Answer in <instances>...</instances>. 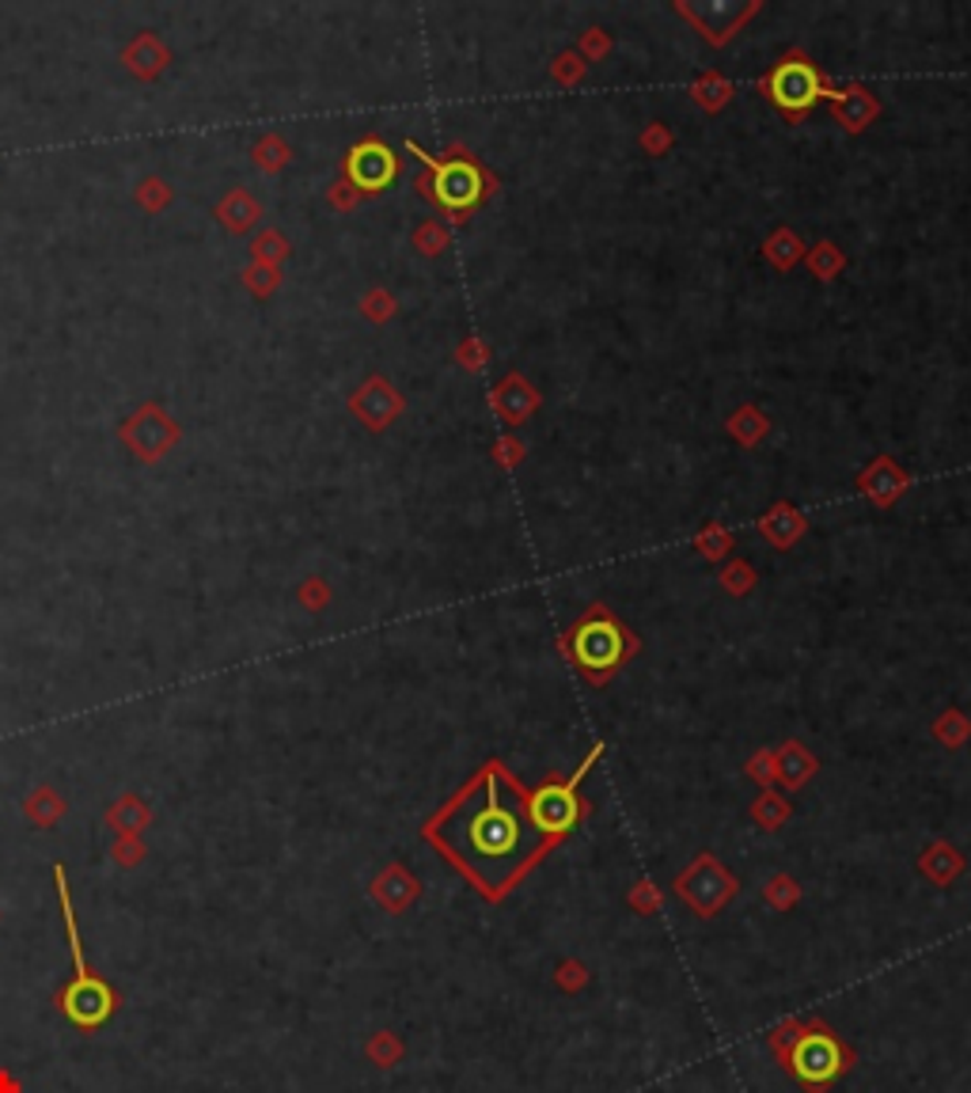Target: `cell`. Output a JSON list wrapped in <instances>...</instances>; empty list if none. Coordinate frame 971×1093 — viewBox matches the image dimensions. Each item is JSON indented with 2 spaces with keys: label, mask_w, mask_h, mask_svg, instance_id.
Returning a JSON list of instances; mask_svg holds the SVG:
<instances>
[{
  "label": "cell",
  "mask_w": 971,
  "mask_h": 1093,
  "mask_svg": "<svg viewBox=\"0 0 971 1093\" xmlns=\"http://www.w3.org/2000/svg\"><path fill=\"white\" fill-rule=\"evenodd\" d=\"M345 175L358 190H384L399 175V159L384 141H361L345 156Z\"/></svg>",
  "instance_id": "cell-9"
},
{
  "label": "cell",
  "mask_w": 971,
  "mask_h": 1093,
  "mask_svg": "<svg viewBox=\"0 0 971 1093\" xmlns=\"http://www.w3.org/2000/svg\"><path fill=\"white\" fill-rule=\"evenodd\" d=\"M774 771H778V778L786 782L789 790H800L808 778L816 775V760H813V752L808 749H800L797 741H789L786 749L774 755Z\"/></svg>",
  "instance_id": "cell-11"
},
{
  "label": "cell",
  "mask_w": 971,
  "mask_h": 1093,
  "mask_svg": "<svg viewBox=\"0 0 971 1093\" xmlns=\"http://www.w3.org/2000/svg\"><path fill=\"white\" fill-rule=\"evenodd\" d=\"M600 752H603V744H596L592 755L581 763V771H574L569 778H547L543 786H536L528 794V813H531V824L547 835V839H555V843H562L569 832L577 828V824L588 816V802L581 797V778L588 775V767H592L596 760H600Z\"/></svg>",
  "instance_id": "cell-4"
},
{
  "label": "cell",
  "mask_w": 971,
  "mask_h": 1093,
  "mask_svg": "<svg viewBox=\"0 0 971 1093\" xmlns=\"http://www.w3.org/2000/svg\"><path fill=\"white\" fill-rule=\"evenodd\" d=\"M410 153H417L425 159V164L433 167V179H430V190H433V198H436V206H444L448 213H467V209H475L478 206V198L486 194V186L489 179L483 172H478L471 159H433V156H425L417 145H410Z\"/></svg>",
  "instance_id": "cell-8"
},
{
  "label": "cell",
  "mask_w": 971,
  "mask_h": 1093,
  "mask_svg": "<svg viewBox=\"0 0 971 1093\" xmlns=\"http://www.w3.org/2000/svg\"><path fill=\"white\" fill-rule=\"evenodd\" d=\"M763 92H767V100L778 103L793 122H797L800 114L813 111L824 95H835L831 87H827V80L819 76V69L813 65V61L797 58V53L782 61V65H774V73L763 80Z\"/></svg>",
  "instance_id": "cell-6"
},
{
  "label": "cell",
  "mask_w": 971,
  "mask_h": 1093,
  "mask_svg": "<svg viewBox=\"0 0 971 1093\" xmlns=\"http://www.w3.org/2000/svg\"><path fill=\"white\" fill-rule=\"evenodd\" d=\"M919 869L938 888H949L960 874H964V855H960L957 847H949V843H933V847L919 858Z\"/></svg>",
  "instance_id": "cell-10"
},
{
  "label": "cell",
  "mask_w": 971,
  "mask_h": 1093,
  "mask_svg": "<svg viewBox=\"0 0 971 1093\" xmlns=\"http://www.w3.org/2000/svg\"><path fill=\"white\" fill-rule=\"evenodd\" d=\"M588 980H592V972H588V968H585L581 961H577V957H566V961L555 968V983H558V988H562V991H569V994L585 991V988H588Z\"/></svg>",
  "instance_id": "cell-14"
},
{
  "label": "cell",
  "mask_w": 971,
  "mask_h": 1093,
  "mask_svg": "<svg viewBox=\"0 0 971 1093\" xmlns=\"http://www.w3.org/2000/svg\"><path fill=\"white\" fill-rule=\"evenodd\" d=\"M58 877V896H61V911H65V927H69V946H73V965L76 976L65 991H61V1014L73 1021L76 1029H100L106 1018L114 1014V991L111 983H103L95 972H87L84 965V946H80L76 935V919H73V904H69V885H65V869H53Z\"/></svg>",
  "instance_id": "cell-3"
},
{
  "label": "cell",
  "mask_w": 971,
  "mask_h": 1093,
  "mask_svg": "<svg viewBox=\"0 0 971 1093\" xmlns=\"http://www.w3.org/2000/svg\"><path fill=\"white\" fill-rule=\"evenodd\" d=\"M747 775H752V778H760L763 786H771V782H774V775H778V771H774V755H771V752H760V755H755L752 763H747Z\"/></svg>",
  "instance_id": "cell-17"
},
{
  "label": "cell",
  "mask_w": 971,
  "mask_h": 1093,
  "mask_svg": "<svg viewBox=\"0 0 971 1093\" xmlns=\"http://www.w3.org/2000/svg\"><path fill=\"white\" fill-rule=\"evenodd\" d=\"M675 896H680L699 919H710L736 896V877L714 855H699L675 877Z\"/></svg>",
  "instance_id": "cell-7"
},
{
  "label": "cell",
  "mask_w": 971,
  "mask_h": 1093,
  "mask_svg": "<svg viewBox=\"0 0 971 1093\" xmlns=\"http://www.w3.org/2000/svg\"><path fill=\"white\" fill-rule=\"evenodd\" d=\"M752 816L760 821L763 832H774V828H782V824L789 821V805H786V797H778L774 790H763L760 802L752 805Z\"/></svg>",
  "instance_id": "cell-12"
},
{
  "label": "cell",
  "mask_w": 971,
  "mask_h": 1093,
  "mask_svg": "<svg viewBox=\"0 0 971 1093\" xmlns=\"http://www.w3.org/2000/svg\"><path fill=\"white\" fill-rule=\"evenodd\" d=\"M763 900H767L774 911H789L793 904L800 900V888H797V881H793V877L774 874L771 881L763 885Z\"/></svg>",
  "instance_id": "cell-13"
},
{
  "label": "cell",
  "mask_w": 971,
  "mask_h": 1093,
  "mask_svg": "<svg viewBox=\"0 0 971 1093\" xmlns=\"http://www.w3.org/2000/svg\"><path fill=\"white\" fill-rule=\"evenodd\" d=\"M425 839L467 877L489 904H502L555 850L528 813V790L509 767L486 763L467 786L425 824Z\"/></svg>",
  "instance_id": "cell-1"
},
{
  "label": "cell",
  "mask_w": 971,
  "mask_h": 1093,
  "mask_svg": "<svg viewBox=\"0 0 971 1093\" xmlns=\"http://www.w3.org/2000/svg\"><path fill=\"white\" fill-rule=\"evenodd\" d=\"M630 908H634L638 915H653V911H661V904H664V896H661V888H657L653 881H638L634 888H630Z\"/></svg>",
  "instance_id": "cell-15"
},
{
  "label": "cell",
  "mask_w": 971,
  "mask_h": 1093,
  "mask_svg": "<svg viewBox=\"0 0 971 1093\" xmlns=\"http://www.w3.org/2000/svg\"><path fill=\"white\" fill-rule=\"evenodd\" d=\"M767 1048L805 1093H827L858 1063V1052L824 1018L778 1021L767 1033Z\"/></svg>",
  "instance_id": "cell-2"
},
{
  "label": "cell",
  "mask_w": 971,
  "mask_h": 1093,
  "mask_svg": "<svg viewBox=\"0 0 971 1093\" xmlns=\"http://www.w3.org/2000/svg\"><path fill=\"white\" fill-rule=\"evenodd\" d=\"M562 650L574 657V664L585 672L588 680L603 683L622 661H627L630 646H627L622 627L614 623L608 611H592V616H585L581 623L569 630Z\"/></svg>",
  "instance_id": "cell-5"
},
{
  "label": "cell",
  "mask_w": 971,
  "mask_h": 1093,
  "mask_svg": "<svg viewBox=\"0 0 971 1093\" xmlns=\"http://www.w3.org/2000/svg\"><path fill=\"white\" fill-rule=\"evenodd\" d=\"M933 729H938V736L946 744H964L968 736H971V722H968L964 714H957V710H949L946 718H938V725H933Z\"/></svg>",
  "instance_id": "cell-16"
}]
</instances>
